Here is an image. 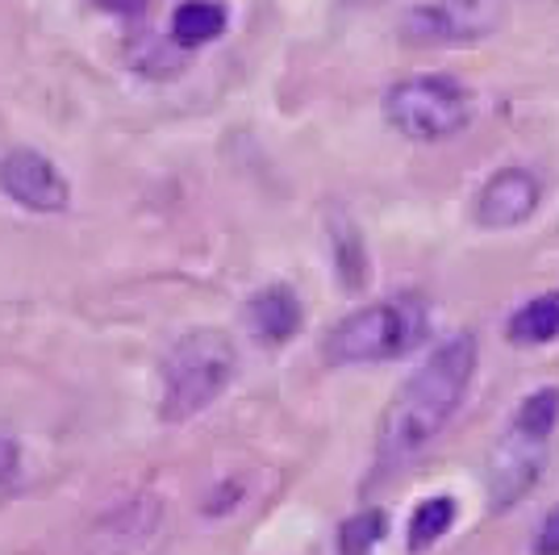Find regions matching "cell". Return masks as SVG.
<instances>
[{
  "label": "cell",
  "instance_id": "8fae6325",
  "mask_svg": "<svg viewBox=\"0 0 559 555\" xmlns=\"http://www.w3.org/2000/svg\"><path fill=\"white\" fill-rule=\"evenodd\" d=\"M510 343H522V347H538V343H551L559 334V297H535L526 302L506 326Z\"/></svg>",
  "mask_w": 559,
  "mask_h": 555
},
{
  "label": "cell",
  "instance_id": "9c48e42d",
  "mask_svg": "<svg viewBox=\"0 0 559 555\" xmlns=\"http://www.w3.org/2000/svg\"><path fill=\"white\" fill-rule=\"evenodd\" d=\"M247 326H251V334L263 347H280V343H288L301 330V302L293 297V288L272 284V288H263V293L251 297Z\"/></svg>",
  "mask_w": 559,
  "mask_h": 555
},
{
  "label": "cell",
  "instance_id": "8992f818",
  "mask_svg": "<svg viewBox=\"0 0 559 555\" xmlns=\"http://www.w3.org/2000/svg\"><path fill=\"white\" fill-rule=\"evenodd\" d=\"M547 435H535L526 426H513L497 439L485 468V481H489V506L513 509L522 497H531V488L538 485V476L547 472Z\"/></svg>",
  "mask_w": 559,
  "mask_h": 555
},
{
  "label": "cell",
  "instance_id": "2e32d148",
  "mask_svg": "<svg viewBox=\"0 0 559 555\" xmlns=\"http://www.w3.org/2000/svg\"><path fill=\"white\" fill-rule=\"evenodd\" d=\"M531 552L535 555H559V509H551V513L538 522L535 539H531Z\"/></svg>",
  "mask_w": 559,
  "mask_h": 555
},
{
  "label": "cell",
  "instance_id": "3957f363",
  "mask_svg": "<svg viewBox=\"0 0 559 555\" xmlns=\"http://www.w3.org/2000/svg\"><path fill=\"white\" fill-rule=\"evenodd\" d=\"M430 334V314L426 302L405 293L389 302L364 305L347 314L343 322L326 334L330 364H380V359H401L418 351Z\"/></svg>",
  "mask_w": 559,
  "mask_h": 555
},
{
  "label": "cell",
  "instance_id": "6da1fadb",
  "mask_svg": "<svg viewBox=\"0 0 559 555\" xmlns=\"http://www.w3.org/2000/svg\"><path fill=\"white\" fill-rule=\"evenodd\" d=\"M472 371H476V339L472 334H455L443 347L430 351L421 359V368L396 389L380 417V439H376L380 460L401 463L418 456L464 405Z\"/></svg>",
  "mask_w": 559,
  "mask_h": 555
},
{
  "label": "cell",
  "instance_id": "52a82bcc",
  "mask_svg": "<svg viewBox=\"0 0 559 555\" xmlns=\"http://www.w3.org/2000/svg\"><path fill=\"white\" fill-rule=\"evenodd\" d=\"M0 192L29 213H63L71 205V188L59 167L29 146H17L0 160Z\"/></svg>",
  "mask_w": 559,
  "mask_h": 555
},
{
  "label": "cell",
  "instance_id": "4fadbf2b",
  "mask_svg": "<svg viewBox=\"0 0 559 555\" xmlns=\"http://www.w3.org/2000/svg\"><path fill=\"white\" fill-rule=\"evenodd\" d=\"M389 534V518L380 509H368V513H355L343 522L338 531V552L343 555H372V547Z\"/></svg>",
  "mask_w": 559,
  "mask_h": 555
},
{
  "label": "cell",
  "instance_id": "7c38bea8",
  "mask_svg": "<svg viewBox=\"0 0 559 555\" xmlns=\"http://www.w3.org/2000/svg\"><path fill=\"white\" fill-rule=\"evenodd\" d=\"M455 522V501L451 497H426L414 509V522H409V552H426L435 547Z\"/></svg>",
  "mask_w": 559,
  "mask_h": 555
},
{
  "label": "cell",
  "instance_id": "7a4b0ae2",
  "mask_svg": "<svg viewBox=\"0 0 559 555\" xmlns=\"http://www.w3.org/2000/svg\"><path fill=\"white\" fill-rule=\"evenodd\" d=\"M238 351L226 330H188L164 359V397H159V417L167 426H180L201 410H210L217 397L230 389Z\"/></svg>",
  "mask_w": 559,
  "mask_h": 555
},
{
  "label": "cell",
  "instance_id": "5b68a950",
  "mask_svg": "<svg viewBox=\"0 0 559 555\" xmlns=\"http://www.w3.org/2000/svg\"><path fill=\"white\" fill-rule=\"evenodd\" d=\"M497 0H426L401 17V38L409 47H464L497 29Z\"/></svg>",
  "mask_w": 559,
  "mask_h": 555
},
{
  "label": "cell",
  "instance_id": "5bb4252c",
  "mask_svg": "<svg viewBox=\"0 0 559 555\" xmlns=\"http://www.w3.org/2000/svg\"><path fill=\"white\" fill-rule=\"evenodd\" d=\"M510 422L551 439V430H556V422H559V389H535L531 397H522V405L513 410Z\"/></svg>",
  "mask_w": 559,
  "mask_h": 555
},
{
  "label": "cell",
  "instance_id": "ba28073f",
  "mask_svg": "<svg viewBox=\"0 0 559 555\" xmlns=\"http://www.w3.org/2000/svg\"><path fill=\"white\" fill-rule=\"evenodd\" d=\"M538 201H543V185H538L535 172L501 167L485 180L480 197H476V222L485 231H510V226H522L535 213Z\"/></svg>",
  "mask_w": 559,
  "mask_h": 555
},
{
  "label": "cell",
  "instance_id": "30bf717a",
  "mask_svg": "<svg viewBox=\"0 0 559 555\" xmlns=\"http://www.w3.org/2000/svg\"><path fill=\"white\" fill-rule=\"evenodd\" d=\"M222 29H226V9L213 0H185L171 13V38L185 50H197L213 38H222Z\"/></svg>",
  "mask_w": 559,
  "mask_h": 555
},
{
  "label": "cell",
  "instance_id": "e0dca14e",
  "mask_svg": "<svg viewBox=\"0 0 559 555\" xmlns=\"http://www.w3.org/2000/svg\"><path fill=\"white\" fill-rule=\"evenodd\" d=\"M93 4L114 17H142V9H146V0H93Z\"/></svg>",
  "mask_w": 559,
  "mask_h": 555
},
{
  "label": "cell",
  "instance_id": "277c9868",
  "mask_svg": "<svg viewBox=\"0 0 559 555\" xmlns=\"http://www.w3.org/2000/svg\"><path fill=\"white\" fill-rule=\"evenodd\" d=\"M384 114L396 134L414 142H439L467 126V93L451 75H414L384 96Z\"/></svg>",
  "mask_w": 559,
  "mask_h": 555
},
{
  "label": "cell",
  "instance_id": "9a60e30c",
  "mask_svg": "<svg viewBox=\"0 0 559 555\" xmlns=\"http://www.w3.org/2000/svg\"><path fill=\"white\" fill-rule=\"evenodd\" d=\"M17 472H22V447L9 435H0V488L17 485Z\"/></svg>",
  "mask_w": 559,
  "mask_h": 555
}]
</instances>
